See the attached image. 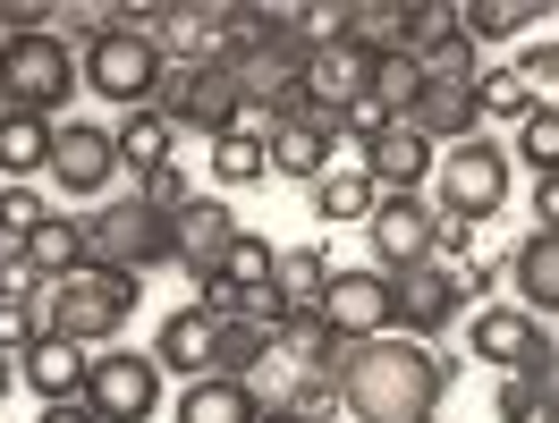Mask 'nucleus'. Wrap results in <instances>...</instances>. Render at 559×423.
<instances>
[{"mask_svg":"<svg viewBox=\"0 0 559 423\" xmlns=\"http://www.w3.org/2000/svg\"><path fill=\"white\" fill-rule=\"evenodd\" d=\"M331 382H340V398H348V423H416V415L441 407V389L457 382V364L441 348L390 330V339H356V348H340Z\"/></svg>","mask_w":559,"mask_h":423,"instance_id":"nucleus-1","label":"nucleus"},{"mask_svg":"<svg viewBox=\"0 0 559 423\" xmlns=\"http://www.w3.org/2000/svg\"><path fill=\"white\" fill-rule=\"evenodd\" d=\"M76 102V51L69 35H9L0 43V110H26V119H51Z\"/></svg>","mask_w":559,"mask_h":423,"instance_id":"nucleus-2","label":"nucleus"},{"mask_svg":"<svg viewBox=\"0 0 559 423\" xmlns=\"http://www.w3.org/2000/svg\"><path fill=\"white\" fill-rule=\"evenodd\" d=\"M144 110H162L178 136H229V128H246V85H238V69L229 60H204V69H162V85H153V102Z\"/></svg>","mask_w":559,"mask_h":423,"instance_id":"nucleus-3","label":"nucleus"},{"mask_svg":"<svg viewBox=\"0 0 559 423\" xmlns=\"http://www.w3.org/2000/svg\"><path fill=\"white\" fill-rule=\"evenodd\" d=\"M136 288L144 280H128V271H110V263H85L76 280H60L43 305H51V330L60 339H76L85 355H103L119 330H128V314H136Z\"/></svg>","mask_w":559,"mask_h":423,"instance_id":"nucleus-4","label":"nucleus"},{"mask_svg":"<svg viewBox=\"0 0 559 423\" xmlns=\"http://www.w3.org/2000/svg\"><path fill=\"white\" fill-rule=\"evenodd\" d=\"M432 195H441V220H466V229H484L491 211L509 204V153L491 136H466L441 153V170H432Z\"/></svg>","mask_w":559,"mask_h":423,"instance_id":"nucleus-5","label":"nucleus"},{"mask_svg":"<svg viewBox=\"0 0 559 423\" xmlns=\"http://www.w3.org/2000/svg\"><path fill=\"white\" fill-rule=\"evenodd\" d=\"M85 238H94V263L110 271H128V280H153V271H170V220L144 204V195H119L85 220Z\"/></svg>","mask_w":559,"mask_h":423,"instance_id":"nucleus-6","label":"nucleus"},{"mask_svg":"<svg viewBox=\"0 0 559 423\" xmlns=\"http://www.w3.org/2000/svg\"><path fill=\"white\" fill-rule=\"evenodd\" d=\"M162 43L153 35H136V26H110L94 51H76V76H85V94H103V102H119V110H144L153 102V85H162Z\"/></svg>","mask_w":559,"mask_h":423,"instance_id":"nucleus-7","label":"nucleus"},{"mask_svg":"<svg viewBox=\"0 0 559 423\" xmlns=\"http://www.w3.org/2000/svg\"><path fill=\"white\" fill-rule=\"evenodd\" d=\"M162 364L136 348H103L94 364H85V407H94V423H153V407H162Z\"/></svg>","mask_w":559,"mask_h":423,"instance_id":"nucleus-8","label":"nucleus"},{"mask_svg":"<svg viewBox=\"0 0 559 423\" xmlns=\"http://www.w3.org/2000/svg\"><path fill=\"white\" fill-rule=\"evenodd\" d=\"M322 322H331L348 348L356 339H390V330H399V288H390V271H331Z\"/></svg>","mask_w":559,"mask_h":423,"instance_id":"nucleus-9","label":"nucleus"},{"mask_svg":"<svg viewBox=\"0 0 559 423\" xmlns=\"http://www.w3.org/2000/svg\"><path fill=\"white\" fill-rule=\"evenodd\" d=\"M365 229H373V254H382L373 271H390V280H399V271L432 263V238H441V211L424 204V195H382Z\"/></svg>","mask_w":559,"mask_h":423,"instance_id":"nucleus-10","label":"nucleus"},{"mask_svg":"<svg viewBox=\"0 0 559 423\" xmlns=\"http://www.w3.org/2000/svg\"><path fill=\"white\" fill-rule=\"evenodd\" d=\"M229 246H238V211H229V204H212V195H195V204L170 220V263H178V271H187L195 288L221 280Z\"/></svg>","mask_w":559,"mask_h":423,"instance_id":"nucleus-11","label":"nucleus"},{"mask_svg":"<svg viewBox=\"0 0 559 423\" xmlns=\"http://www.w3.org/2000/svg\"><path fill=\"white\" fill-rule=\"evenodd\" d=\"M51 178H60V195L69 204H94L110 178H119V144H110V128H60L51 136Z\"/></svg>","mask_w":559,"mask_h":423,"instance_id":"nucleus-12","label":"nucleus"},{"mask_svg":"<svg viewBox=\"0 0 559 423\" xmlns=\"http://www.w3.org/2000/svg\"><path fill=\"white\" fill-rule=\"evenodd\" d=\"M399 339H424V348H441V330L450 322H466V305H457V288L441 263H416V271H399Z\"/></svg>","mask_w":559,"mask_h":423,"instance_id":"nucleus-13","label":"nucleus"},{"mask_svg":"<svg viewBox=\"0 0 559 423\" xmlns=\"http://www.w3.org/2000/svg\"><path fill=\"white\" fill-rule=\"evenodd\" d=\"M441 170V144L416 136V119H390L382 136L365 144V178L382 186V195H424V178Z\"/></svg>","mask_w":559,"mask_h":423,"instance_id":"nucleus-14","label":"nucleus"},{"mask_svg":"<svg viewBox=\"0 0 559 423\" xmlns=\"http://www.w3.org/2000/svg\"><path fill=\"white\" fill-rule=\"evenodd\" d=\"M221 35H229V0H162V26H153L162 60L204 69V60H221Z\"/></svg>","mask_w":559,"mask_h":423,"instance_id":"nucleus-15","label":"nucleus"},{"mask_svg":"<svg viewBox=\"0 0 559 423\" xmlns=\"http://www.w3.org/2000/svg\"><path fill=\"white\" fill-rule=\"evenodd\" d=\"M543 322L525 314V305H484V314H466V355L475 364H500V373H518L525 355H543Z\"/></svg>","mask_w":559,"mask_h":423,"instance_id":"nucleus-16","label":"nucleus"},{"mask_svg":"<svg viewBox=\"0 0 559 423\" xmlns=\"http://www.w3.org/2000/svg\"><path fill=\"white\" fill-rule=\"evenodd\" d=\"M263 144H272V178H297V186H322L340 170V136L322 119H280Z\"/></svg>","mask_w":559,"mask_h":423,"instance_id":"nucleus-17","label":"nucleus"},{"mask_svg":"<svg viewBox=\"0 0 559 423\" xmlns=\"http://www.w3.org/2000/svg\"><path fill=\"white\" fill-rule=\"evenodd\" d=\"M500 423H559V339L525 355L518 373H500Z\"/></svg>","mask_w":559,"mask_h":423,"instance_id":"nucleus-18","label":"nucleus"},{"mask_svg":"<svg viewBox=\"0 0 559 423\" xmlns=\"http://www.w3.org/2000/svg\"><path fill=\"white\" fill-rule=\"evenodd\" d=\"M85 364H94V355L51 330V339H35V348L17 355V382L35 389L43 407H69V398H85Z\"/></svg>","mask_w":559,"mask_h":423,"instance_id":"nucleus-19","label":"nucleus"},{"mask_svg":"<svg viewBox=\"0 0 559 423\" xmlns=\"http://www.w3.org/2000/svg\"><path fill=\"white\" fill-rule=\"evenodd\" d=\"M212 330H221V322H212L204 305L162 314V330H153V364H162V373H178V382H204V373H212Z\"/></svg>","mask_w":559,"mask_h":423,"instance_id":"nucleus-20","label":"nucleus"},{"mask_svg":"<svg viewBox=\"0 0 559 423\" xmlns=\"http://www.w3.org/2000/svg\"><path fill=\"white\" fill-rule=\"evenodd\" d=\"M407 119H416V136L441 144V153L466 144V136H484V102H475V85H424Z\"/></svg>","mask_w":559,"mask_h":423,"instance_id":"nucleus-21","label":"nucleus"},{"mask_svg":"<svg viewBox=\"0 0 559 423\" xmlns=\"http://www.w3.org/2000/svg\"><path fill=\"white\" fill-rule=\"evenodd\" d=\"M509 280H518V305L534 322H559V229H534V238L509 254Z\"/></svg>","mask_w":559,"mask_h":423,"instance_id":"nucleus-22","label":"nucleus"},{"mask_svg":"<svg viewBox=\"0 0 559 423\" xmlns=\"http://www.w3.org/2000/svg\"><path fill=\"white\" fill-rule=\"evenodd\" d=\"M272 355H280V330L263 314H229L212 330V373H229V382H254Z\"/></svg>","mask_w":559,"mask_h":423,"instance_id":"nucleus-23","label":"nucleus"},{"mask_svg":"<svg viewBox=\"0 0 559 423\" xmlns=\"http://www.w3.org/2000/svg\"><path fill=\"white\" fill-rule=\"evenodd\" d=\"M26 263L43 271V288H60V280H76L85 263H94V238H85V220L76 211H51L35 238H26Z\"/></svg>","mask_w":559,"mask_h":423,"instance_id":"nucleus-24","label":"nucleus"},{"mask_svg":"<svg viewBox=\"0 0 559 423\" xmlns=\"http://www.w3.org/2000/svg\"><path fill=\"white\" fill-rule=\"evenodd\" d=\"M51 119H26V110H0V186H35L51 170Z\"/></svg>","mask_w":559,"mask_h":423,"instance_id":"nucleus-25","label":"nucleus"},{"mask_svg":"<svg viewBox=\"0 0 559 423\" xmlns=\"http://www.w3.org/2000/svg\"><path fill=\"white\" fill-rule=\"evenodd\" d=\"M178 423H263V398H254V382L204 373V382L178 389Z\"/></svg>","mask_w":559,"mask_h":423,"instance_id":"nucleus-26","label":"nucleus"},{"mask_svg":"<svg viewBox=\"0 0 559 423\" xmlns=\"http://www.w3.org/2000/svg\"><path fill=\"white\" fill-rule=\"evenodd\" d=\"M110 144H119V170L153 178V170H170V144H178V128L162 119V110H119Z\"/></svg>","mask_w":559,"mask_h":423,"instance_id":"nucleus-27","label":"nucleus"},{"mask_svg":"<svg viewBox=\"0 0 559 423\" xmlns=\"http://www.w3.org/2000/svg\"><path fill=\"white\" fill-rule=\"evenodd\" d=\"M331 254L322 246H288L280 254V271H272V297H280V314H322V288H331Z\"/></svg>","mask_w":559,"mask_h":423,"instance_id":"nucleus-28","label":"nucleus"},{"mask_svg":"<svg viewBox=\"0 0 559 423\" xmlns=\"http://www.w3.org/2000/svg\"><path fill=\"white\" fill-rule=\"evenodd\" d=\"M543 17H551L543 0H457V35L475 43V51H484V43H518L525 26H543Z\"/></svg>","mask_w":559,"mask_h":423,"instance_id":"nucleus-29","label":"nucleus"},{"mask_svg":"<svg viewBox=\"0 0 559 423\" xmlns=\"http://www.w3.org/2000/svg\"><path fill=\"white\" fill-rule=\"evenodd\" d=\"M340 348H348V339H340L322 314H288V322H280V355H288V373H331Z\"/></svg>","mask_w":559,"mask_h":423,"instance_id":"nucleus-30","label":"nucleus"},{"mask_svg":"<svg viewBox=\"0 0 559 423\" xmlns=\"http://www.w3.org/2000/svg\"><path fill=\"white\" fill-rule=\"evenodd\" d=\"M373 204H382V186L365 178V161H340V170L314 186V211L340 229V220H373Z\"/></svg>","mask_w":559,"mask_h":423,"instance_id":"nucleus-31","label":"nucleus"},{"mask_svg":"<svg viewBox=\"0 0 559 423\" xmlns=\"http://www.w3.org/2000/svg\"><path fill=\"white\" fill-rule=\"evenodd\" d=\"M212 178H221V186H263V178H272V144H263V128H229V136L212 144Z\"/></svg>","mask_w":559,"mask_h":423,"instance_id":"nucleus-32","label":"nucleus"},{"mask_svg":"<svg viewBox=\"0 0 559 423\" xmlns=\"http://www.w3.org/2000/svg\"><path fill=\"white\" fill-rule=\"evenodd\" d=\"M424 94V69H416V51H373V76H365V102H382L390 119H407Z\"/></svg>","mask_w":559,"mask_h":423,"instance_id":"nucleus-33","label":"nucleus"},{"mask_svg":"<svg viewBox=\"0 0 559 423\" xmlns=\"http://www.w3.org/2000/svg\"><path fill=\"white\" fill-rule=\"evenodd\" d=\"M272 271H280V246H272V238H254V229H238V246H229V263H221V280L254 305V297H272Z\"/></svg>","mask_w":559,"mask_h":423,"instance_id":"nucleus-34","label":"nucleus"},{"mask_svg":"<svg viewBox=\"0 0 559 423\" xmlns=\"http://www.w3.org/2000/svg\"><path fill=\"white\" fill-rule=\"evenodd\" d=\"M475 102H484V119H518V128L543 110V102H534V85H525L518 69H475Z\"/></svg>","mask_w":559,"mask_h":423,"instance_id":"nucleus-35","label":"nucleus"},{"mask_svg":"<svg viewBox=\"0 0 559 423\" xmlns=\"http://www.w3.org/2000/svg\"><path fill=\"white\" fill-rule=\"evenodd\" d=\"M43 220H51V204H43L35 186H0V246H26Z\"/></svg>","mask_w":559,"mask_h":423,"instance_id":"nucleus-36","label":"nucleus"},{"mask_svg":"<svg viewBox=\"0 0 559 423\" xmlns=\"http://www.w3.org/2000/svg\"><path fill=\"white\" fill-rule=\"evenodd\" d=\"M518 161H534V178L559 170V102H543V110L518 128Z\"/></svg>","mask_w":559,"mask_h":423,"instance_id":"nucleus-37","label":"nucleus"},{"mask_svg":"<svg viewBox=\"0 0 559 423\" xmlns=\"http://www.w3.org/2000/svg\"><path fill=\"white\" fill-rule=\"evenodd\" d=\"M288 407H297L306 423H348V398H340V382H331V373H297Z\"/></svg>","mask_w":559,"mask_h":423,"instance_id":"nucleus-38","label":"nucleus"},{"mask_svg":"<svg viewBox=\"0 0 559 423\" xmlns=\"http://www.w3.org/2000/svg\"><path fill=\"white\" fill-rule=\"evenodd\" d=\"M51 288H43V271L26 263V246H9L0 254V305H43Z\"/></svg>","mask_w":559,"mask_h":423,"instance_id":"nucleus-39","label":"nucleus"},{"mask_svg":"<svg viewBox=\"0 0 559 423\" xmlns=\"http://www.w3.org/2000/svg\"><path fill=\"white\" fill-rule=\"evenodd\" d=\"M35 339H51V305H0V348L26 355Z\"/></svg>","mask_w":559,"mask_h":423,"instance_id":"nucleus-40","label":"nucleus"},{"mask_svg":"<svg viewBox=\"0 0 559 423\" xmlns=\"http://www.w3.org/2000/svg\"><path fill=\"white\" fill-rule=\"evenodd\" d=\"M136 195L162 211V220H178V211L195 204V186H187V170H178V161H170V170H153V178H136Z\"/></svg>","mask_w":559,"mask_h":423,"instance_id":"nucleus-41","label":"nucleus"},{"mask_svg":"<svg viewBox=\"0 0 559 423\" xmlns=\"http://www.w3.org/2000/svg\"><path fill=\"white\" fill-rule=\"evenodd\" d=\"M518 76H525V85H534V102H543V94H551V102H559V35L525 43V51H518Z\"/></svg>","mask_w":559,"mask_h":423,"instance_id":"nucleus-42","label":"nucleus"},{"mask_svg":"<svg viewBox=\"0 0 559 423\" xmlns=\"http://www.w3.org/2000/svg\"><path fill=\"white\" fill-rule=\"evenodd\" d=\"M0 26L9 35H51L60 26V0H0Z\"/></svg>","mask_w":559,"mask_h":423,"instance_id":"nucleus-43","label":"nucleus"},{"mask_svg":"<svg viewBox=\"0 0 559 423\" xmlns=\"http://www.w3.org/2000/svg\"><path fill=\"white\" fill-rule=\"evenodd\" d=\"M534 229H559V170L534 178Z\"/></svg>","mask_w":559,"mask_h":423,"instance_id":"nucleus-44","label":"nucleus"},{"mask_svg":"<svg viewBox=\"0 0 559 423\" xmlns=\"http://www.w3.org/2000/svg\"><path fill=\"white\" fill-rule=\"evenodd\" d=\"M35 423H94V407H85V398H69V407H43Z\"/></svg>","mask_w":559,"mask_h":423,"instance_id":"nucleus-45","label":"nucleus"},{"mask_svg":"<svg viewBox=\"0 0 559 423\" xmlns=\"http://www.w3.org/2000/svg\"><path fill=\"white\" fill-rule=\"evenodd\" d=\"M9 382H17V355L0 348V398H9Z\"/></svg>","mask_w":559,"mask_h":423,"instance_id":"nucleus-46","label":"nucleus"},{"mask_svg":"<svg viewBox=\"0 0 559 423\" xmlns=\"http://www.w3.org/2000/svg\"><path fill=\"white\" fill-rule=\"evenodd\" d=\"M263 423H306V415H297V407H272V415H263Z\"/></svg>","mask_w":559,"mask_h":423,"instance_id":"nucleus-47","label":"nucleus"},{"mask_svg":"<svg viewBox=\"0 0 559 423\" xmlns=\"http://www.w3.org/2000/svg\"><path fill=\"white\" fill-rule=\"evenodd\" d=\"M416 423H432V415H416Z\"/></svg>","mask_w":559,"mask_h":423,"instance_id":"nucleus-48","label":"nucleus"},{"mask_svg":"<svg viewBox=\"0 0 559 423\" xmlns=\"http://www.w3.org/2000/svg\"><path fill=\"white\" fill-rule=\"evenodd\" d=\"M0 254H9V246H0Z\"/></svg>","mask_w":559,"mask_h":423,"instance_id":"nucleus-49","label":"nucleus"}]
</instances>
